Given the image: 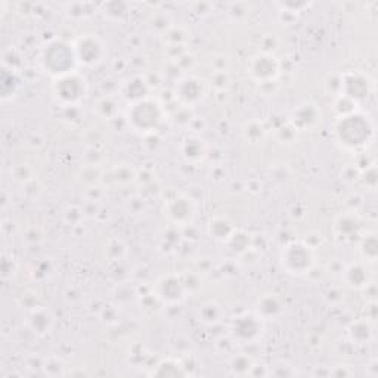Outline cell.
I'll list each match as a JSON object with an SVG mask.
<instances>
[{
	"label": "cell",
	"instance_id": "1",
	"mask_svg": "<svg viewBox=\"0 0 378 378\" xmlns=\"http://www.w3.org/2000/svg\"><path fill=\"white\" fill-rule=\"evenodd\" d=\"M375 128L372 120L361 113L354 111L340 116L334 124V136L343 148L349 151L365 150L374 141Z\"/></svg>",
	"mask_w": 378,
	"mask_h": 378
},
{
	"label": "cell",
	"instance_id": "2",
	"mask_svg": "<svg viewBox=\"0 0 378 378\" xmlns=\"http://www.w3.org/2000/svg\"><path fill=\"white\" fill-rule=\"evenodd\" d=\"M164 118L165 111L163 105L150 96L131 102L128 111H126V121H128L129 128L145 135L157 132L164 123Z\"/></svg>",
	"mask_w": 378,
	"mask_h": 378
},
{
	"label": "cell",
	"instance_id": "3",
	"mask_svg": "<svg viewBox=\"0 0 378 378\" xmlns=\"http://www.w3.org/2000/svg\"><path fill=\"white\" fill-rule=\"evenodd\" d=\"M40 66L55 78L77 71L78 64L74 46L58 39L48 41L40 52Z\"/></svg>",
	"mask_w": 378,
	"mask_h": 378
},
{
	"label": "cell",
	"instance_id": "4",
	"mask_svg": "<svg viewBox=\"0 0 378 378\" xmlns=\"http://www.w3.org/2000/svg\"><path fill=\"white\" fill-rule=\"evenodd\" d=\"M89 92L88 80L78 71L56 77L52 83V96L61 107L73 108L86 99Z\"/></svg>",
	"mask_w": 378,
	"mask_h": 378
},
{
	"label": "cell",
	"instance_id": "5",
	"mask_svg": "<svg viewBox=\"0 0 378 378\" xmlns=\"http://www.w3.org/2000/svg\"><path fill=\"white\" fill-rule=\"evenodd\" d=\"M266 321L256 310L241 312L229 322V337L237 344H253L262 340Z\"/></svg>",
	"mask_w": 378,
	"mask_h": 378
},
{
	"label": "cell",
	"instance_id": "6",
	"mask_svg": "<svg viewBox=\"0 0 378 378\" xmlns=\"http://www.w3.org/2000/svg\"><path fill=\"white\" fill-rule=\"evenodd\" d=\"M306 241H291L281 253V266L290 275L303 277L315 266V253Z\"/></svg>",
	"mask_w": 378,
	"mask_h": 378
},
{
	"label": "cell",
	"instance_id": "7",
	"mask_svg": "<svg viewBox=\"0 0 378 378\" xmlns=\"http://www.w3.org/2000/svg\"><path fill=\"white\" fill-rule=\"evenodd\" d=\"M74 52L77 58V64L93 68L102 64L105 56H107V46L103 41L95 34L80 36L74 44Z\"/></svg>",
	"mask_w": 378,
	"mask_h": 378
},
{
	"label": "cell",
	"instance_id": "8",
	"mask_svg": "<svg viewBox=\"0 0 378 378\" xmlns=\"http://www.w3.org/2000/svg\"><path fill=\"white\" fill-rule=\"evenodd\" d=\"M247 71L250 77L260 85L275 81L281 74V62L274 53H257L251 56L247 66Z\"/></svg>",
	"mask_w": 378,
	"mask_h": 378
},
{
	"label": "cell",
	"instance_id": "9",
	"mask_svg": "<svg viewBox=\"0 0 378 378\" xmlns=\"http://www.w3.org/2000/svg\"><path fill=\"white\" fill-rule=\"evenodd\" d=\"M164 212H165L164 215L167 216V219H169L173 225L188 226V225H191L195 219L197 207L191 198L183 194H179L165 201Z\"/></svg>",
	"mask_w": 378,
	"mask_h": 378
},
{
	"label": "cell",
	"instance_id": "10",
	"mask_svg": "<svg viewBox=\"0 0 378 378\" xmlns=\"http://www.w3.org/2000/svg\"><path fill=\"white\" fill-rule=\"evenodd\" d=\"M188 294L189 292L185 287L182 277L178 275L161 277L154 287V296L164 305H170V306L182 303L186 299Z\"/></svg>",
	"mask_w": 378,
	"mask_h": 378
},
{
	"label": "cell",
	"instance_id": "11",
	"mask_svg": "<svg viewBox=\"0 0 378 378\" xmlns=\"http://www.w3.org/2000/svg\"><path fill=\"white\" fill-rule=\"evenodd\" d=\"M371 89H372V81L367 74L359 71L356 73L352 71L342 76L339 95H344L358 103L369 96Z\"/></svg>",
	"mask_w": 378,
	"mask_h": 378
},
{
	"label": "cell",
	"instance_id": "12",
	"mask_svg": "<svg viewBox=\"0 0 378 378\" xmlns=\"http://www.w3.org/2000/svg\"><path fill=\"white\" fill-rule=\"evenodd\" d=\"M205 81L194 76L179 80L175 89V95L183 107H194L200 103L205 98Z\"/></svg>",
	"mask_w": 378,
	"mask_h": 378
},
{
	"label": "cell",
	"instance_id": "13",
	"mask_svg": "<svg viewBox=\"0 0 378 378\" xmlns=\"http://www.w3.org/2000/svg\"><path fill=\"white\" fill-rule=\"evenodd\" d=\"M320 118H321V111L318 110L317 105L310 103V102H305L292 111L290 117V124L296 131L303 132L306 129L313 128Z\"/></svg>",
	"mask_w": 378,
	"mask_h": 378
},
{
	"label": "cell",
	"instance_id": "14",
	"mask_svg": "<svg viewBox=\"0 0 378 378\" xmlns=\"http://www.w3.org/2000/svg\"><path fill=\"white\" fill-rule=\"evenodd\" d=\"M361 230H362L361 219L354 212L344 213L335 220V235L346 242H353L358 238L361 240L362 237Z\"/></svg>",
	"mask_w": 378,
	"mask_h": 378
},
{
	"label": "cell",
	"instance_id": "15",
	"mask_svg": "<svg viewBox=\"0 0 378 378\" xmlns=\"http://www.w3.org/2000/svg\"><path fill=\"white\" fill-rule=\"evenodd\" d=\"M29 327L30 330L39 335V337H44V335L49 334L53 328L55 324V317L51 312V309L45 306H36L31 309L29 313Z\"/></svg>",
	"mask_w": 378,
	"mask_h": 378
},
{
	"label": "cell",
	"instance_id": "16",
	"mask_svg": "<svg viewBox=\"0 0 378 378\" xmlns=\"http://www.w3.org/2000/svg\"><path fill=\"white\" fill-rule=\"evenodd\" d=\"M347 337L353 344L358 346L369 344L375 337L372 322L368 318H361L350 322V325L347 327Z\"/></svg>",
	"mask_w": 378,
	"mask_h": 378
},
{
	"label": "cell",
	"instance_id": "17",
	"mask_svg": "<svg viewBox=\"0 0 378 378\" xmlns=\"http://www.w3.org/2000/svg\"><path fill=\"white\" fill-rule=\"evenodd\" d=\"M342 280L347 287L354 290H364L371 282L368 269L361 262L352 263L347 267H344L342 270Z\"/></svg>",
	"mask_w": 378,
	"mask_h": 378
},
{
	"label": "cell",
	"instance_id": "18",
	"mask_svg": "<svg viewBox=\"0 0 378 378\" xmlns=\"http://www.w3.org/2000/svg\"><path fill=\"white\" fill-rule=\"evenodd\" d=\"M255 310L265 321L277 320L284 313V303L277 294H265L257 300Z\"/></svg>",
	"mask_w": 378,
	"mask_h": 378
},
{
	"label": "cell",
	"instance_id": "19",
	"mask_svg": "<svg viewBox=\"0 0 378 378\" xmlns=\"http://www.w3.org/2000/svg\"><path fill=\"white\" fill-rule=\"evenodd\" d=\"M235 230L237 229L233 222L225 216H215L208 220L207 225L208 235L219 242H228L229 238L234 235Z\"/></svg>",
	"mask_w": 378,
	"mask_h": 378
},
{
	"label": "cell",
	"instance_id": "20",
	"mask_svg": "<svg viewBox=\"0 0 378 378\" xmlns=\"http://www.w3.org/2000/svg\"><path fill=\"white\" fill-rule=\"evenodd\" d=\"M180 153L188 163H200L207 155V145L198 136H189L183 141Z\"/></svg>",
	"mask_w": 378,
	"mask_h": 378
},
{
	"label": "cell",
	"instance_id": "21",
	"mask_svg": "<svg viewBox=\"0 0 378 378\" xmlns=\"http://www.w3.org/2000/svg\"><path fill=\"white\" fill-rule=\"evenodd\" d=\"M222 318H223V309L219 303L210 300V302H205L200 306L198 320L204 325H207V327L216 325L222 321Z\"/></svg>",
	"mask_w": 378,
	"mask_h": 378
},
{
	"label": "cell",
	"instance_id": "22",
	"mask_svg": "<svg viewBox=\"0 0 378 378\" xmlns=\"http://www.w3.org/2000/svg\"><path fill=\"white\" fill-rule=\"evenodd\" d=\"M153 375L155 377H183V375H188V372L180 361L173 359V358H167V359H163L155 367V369L153 371Z\"/></svg>",
	"mask_w": 378,
	"mask_h": 378
},
{
	"label": "cell",
	"instance_id": "23",
	"mask_svg": "<svg viewBox=\"0 0 378 378\" xmlns=\"http://www.w3.org/2000/svg\"><path fill=\"white\" fill-rule=\"evenodd\" d=\"M359 251L365 262L374 263L378 256V240L375 233H367L359 240Z\"/></svg>",
	"mask_w": 378,
	"mask_h": 378
},
{
	"label": "cell",
	"instance_id": "24",
	"mask_svg": "<svg viewBox=\"0 0 378 378\" xmlns=\"http://www.w3.org/2000/svg\"><path fill=\"white\" fill-rule=\"evenodd\" d=\"M255 365V361L247 353H237L229 359V371L234 375H250Z\"/></svg>",
	"mask_w": 378,
	"mask_h": 378
},
{
	"label": "cell",
	"instance_id": "25",
	"mask_svg": "<svg viewBox=\"0 0 378 378\" xmlns=\"http://www.w3.org/2000/svg\"><path fill=\"white\" fill-rule=\"evenodd\" d=\"M123 93L129 101L135 102L148 96L146 95L148 93V85H146V81L142 77H133L132 80H129L128 85H126Z\"/></svg>",
	"mask_w": 378,
	"mask_h": 378
},
{
	"label": "cell",
	"instance_id": "26",
	"mask_svg": "<svg viewBox=\"0 0 378 378\" xmlns=\"http://www.w3.org/2000/svg\"><path fill=\"white\" fill-rule=\"evenodd\" d=\"M265 135H266V129L263 128V124L259 121H251L244 128V136L250 142H259L265 138Z\"/></svg>",
	"mask_w": 378,
	"mask_h": 378
},
{
	"label": "cell",
	"instance_id": "27",
	"mask_svg": "<svg viewBox=\"0 0 378 378\" xmlns=\"http://www.w3.org/2000/svg\"><path fill=\"white\" fill-rule=\"evenodd\" d=\"M114 179L118 183H131L136 179V175L129 165H118L114 172Z\"/></svg>",
	"mask_w": 378,
	"mask_h": 378
},
{
	"label": "cell",
	"instance_id": "28",
	"mask_svg": "<svg viewBox=\"0 0 378 378\" xmlns=\"http://www.w3.org/2000/svg\"><path fill=\"white\" fill-rule=\"evenodd\" d=\"M296 368L285 364V362H281V364H277L274 367V369H270L267 372V375H275V377H291V375H296Z\"/></svg>",
	"mask_w": 378,
	"mask_h": 378
},
{
	"label": "cell",
	"instance_id": "29",
	"mask_svg": "<svg viewBox=\"0 0 378 378\" xmlns=\"http://www.w3.org/2000/svg\"><path fill=\"white\" fill-rule=\"evenodd\" d=\"M110 107H116V103L113 102L111 98H103L99 101L98 103V110L103 117H111L116 114L117 108H110Z\"/></svg>",
	"mask_w": 378,
	"mask_h": 378
}]
</instances>
